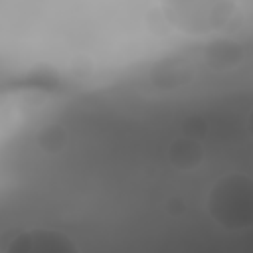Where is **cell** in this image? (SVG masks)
Listing matches in <instances>:
<instances>
[{
  "mask_svg": "<svg viewBox=\"0 0 253 253\" xmlns=\"http://www.w3.org/2000/svg\"><path fill=\"white\" fill-rule=\"evenodd\" d=\"M168 158H170V164L182 172H190V170H196L204 158H206V148L202 144L200 138H192V136H178L170 142L168 146Z\"/></svg>",
  "mask_w": 253,
  "mask_h": 253,
  "instance_id": "obj_3",
  "label": "cell"
},
{
  "mask_svg": "<svg viewBox=\"0 0 253 253\" xmlns=\"http://www.w3.org/2000/svg\"><path fill=\"white\" fill-rule=\"evenodd\" d=\"M247 126H249V134H251V138H253V109H251V113H249V119H247Z\"/></svg>",
  "mask_w": 253,
  "mask_h": 253,
  "instance_id": "obj_9",
  "label": "cell"
},
{
  "mask_svg": "<svg viewBox=\"0 0 253 253\" xmlns=\"http://www.w3.org/2000/svg\"><path fill=\"white\" fill-rule=\"evenodd\" d=\"M243 47L241 43L229 40V38H219L208 43L204 51V59L210 67L213 69H231L243 61Z\"/></svg>",
  "mask_w": 253,
  "mask_h": 253,
  "instance_id": "obj_4",
  "label": "cell"
},
{
  "mask_svg": "<svg viewBox=\"0 0 253 253\" xmlns=\"http://www.w3.org/2000/svg\"><path fill=\"white\" fill-rule=\"evenodd\" d=\"M206 132H208V123L200 115L188 117L184 121V125H182V134H186V136H192V138H200L202 140L206 136Z\"/></svg>",
  "mask_w": 253,
  "mask_h": 253,
  "instance_id": "obj_7",
  "label": "cell"
},
{
  "mask_svg": "<svg viewBox=\"0 0 253 253\" xmlns=\"http://www.w3.org/2000/svg\"><path fill=\"white\" fill-rule=\"evenodd\" d=\"M192 69L180 61V59H170V61H160L154 65L150 79L158 89H174L190 81Z\"/></svg>",
  "mask_w": 253,
  "mask_h": 253,
  "instance_id": "obj_5",
  "label": "cell"
},
{
  "mask_svg": "<svg viewBox=\"0 0 253 253\" xmlns=\"http://www.w3.org/2000/svg\"><path fill=\"white\" fill-rule=\"evenodd\" d=\"M206 210L227 231L253 227V176L231 172L215 180L206 196Z\"/></svg>",
  "mask_w": 253,
  "mask_h": 253,
  "instance_id": "obj_1",
  "label": "cell"
},
{
  "mask_svg": "<svg viewBox=\"0 0 253 253\" xmlns=\"http://www.w3.org/2000/svg\"><path fill=\"white\" fill-rule=\"evenodd\" d=\"M164 210H166V213H168L170 217H180V215L186 213V202H184V198H180V196H170V198L164 202Z\"/></svg>",
  "mask_w": 253,
  "mask_h": 253,
  "instance_id": "obj_8",
  "label": "cell"
},
{
  "mask_svg": "<svg viewBox=\"0 0 253 253\" xmlns=\"http://www.w3.org/2000/svg\"><path fill=\"white\" fill-rule=\"evenodd\" d=\"M0 251L4 253H75L79 245L73 239L51 227H32L14 231L12 237L2 239Z\"/></svg>",
  "mask_w": 253,
  "mask_h": 253,
  "instance_id": "obj_2",
  "label": "cell"
},
{
  "mask_svg": "<svg viewBox=\"0 0 253 253\" xmlns=\"http://www.w3.org/2000/svg\"><path fill=\"white\" fill-rule=\"evenodd\" d=\"M36 144L45 154H57L67 144V132H65V128L61 125H53V123L51 125H45V126H42L38 130Z\"/></svg>",
  "mask_w": 253,
  "mask_h": 253,
  "instance_id": "obj_6",
  "label": "cell"
},
{
  "mask_svg": "<svg viewBox=\"0 0 253 253\" xmlns=\"http://www.w3.org/2000/svg\"><path fill=\"white\" fill-rule=\"evenodd\" d=\"M251 166H253V162H251Z\"/></svg>",
  "mask_w": 253,
  "mask_h": 253,
  "instance_id": "obj_10",
  "label": "cell"
}]
</instances>
